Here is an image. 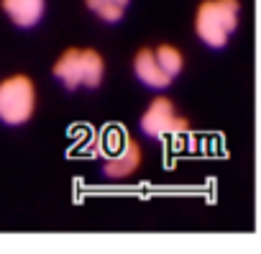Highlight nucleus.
<instances>
[{"label":"nucleus","mask_w":261,"mask_h":254,"mask_svg":"<svg viewBox=\"0 0 261 254\" xmlns=\"http://www.w3.org/2000/svg\"><path fill=\"white\" fill-rule=\"evenodd\" d=\"M144 165V149L136 139L128 134H115V142L102 152V165L100 172L105 180H128L134 177Z\"/></svg>","instance_id":"5"},{"label":"nucleus","mask_w":261,"mask_h":254,"mask_svg":"<svg viewBox=\"0 0 261 254\" xmlns=\"http://www.w3.org/2000/svg\"><path fill=\"white\" fill-rule=\"evenodd\" d=\"M134 77L146 87V90H154V93H164L174 80L162 70L156 54H154V47H141L136 54H134Z\"/></svg>","instance_id":"6"},{"label":"nucleus","mask_w":261,"mask_h":254,"mask_svg":"<svg viewBox=\"0 0 261 254\" xmlns=\"http://www.w3.org/2000/svg\"><path fill=\"white\" fill-rule=\"evenodd\" d=\"M85 8L102 24L115 26L125 18L128 8H130V0H85Z\"/></svg>","instance_id":"8"},{"label":"nucleus","mask_w":261,"mask_h":254,"mask_svg":"<svg viewBox=\"0 0 261 254\" xmlns=\"http://www.w3.org/2000/svg\"><path fill=\"white\" fill-rule=\"evenodd\" d=\"M139 131L149 142H167L187 131V118L179 116L177 105L167 95H156L139 118Z\"/></svg>","instance_id":"4"},{"label":"nucleus","mask_w":261,"mask_h":254,"mask_svg":"<svg viewBox=\"0 0 261 254\" xmlns=\"http://www.w3.org/2000/svg\"><path fill=\"white\" fill-rule=\"evenodd\" d=\"M0 8L16 29H36L46 16V0H0Z\"/></svg>","instance_id":"7"},{"label":"nucleus","mask_w":261,"mask_h":254,"mask_svg":"<svg viewBox=\"0 0 261 254\" xmlns=\"http://www.w3.org/2000/svg\"><path fill=\"white\" fill-rule=\"evenodd\" d=\"M154 54H156L162 70L172 80H177L182 75V70H185V54H182V49H177L174 44H159V47H154Z\"/></svg>","instance_id":"9"},{"label":"nucleus","mask_w":261,"mask_h":254,"mask_svg":"<svg viewBox=\"0 0 261 254\" xmlns=\"http://www.w3.org/2000/svg\"><path fill=\"white\" fill-rule=\"evenodd\" d=\"M241 0H202L195 11V36L210 52H223L241 29Z\"/></svg>","instance_id":"1"},{"label":"nucleus","mask_w":261,"mask_h":254,"mask_svg":"<svg viewBox=\"0 0 261 254\" xmlns=\"http://www.w3.org/2000/svg\"><path fill=\"white\" fill-rule=\"evenodd\" d=\"M51 75L67 93L97 90L105 80V57L92 47H69L57 57Z\"/></svg>","instance_id":"2"},{"label":"nucleus","mask_w":261,"mask_h":254,"mask_svg":"<svg viewBox=\"0 0 261 254\" xmlns=\"http://www.w3.org/2000/svg\"><path fill=\"white\" fill-rule=\"evenodd\" d=\"M39 103L36 85L29 75H11L0 80V123L23 126L34 118Z\"/></svg>","instance_id":"3"}]
</instances>
